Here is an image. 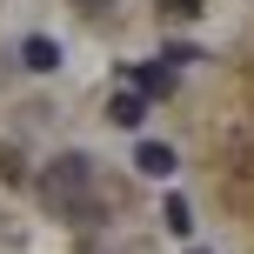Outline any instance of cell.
Segmentation results:
<instances>
[{"instance_id": "obj_1", "label": "cell", "mask_w": 254, "mask_h": 254, "mask_svg": "<svg viewBox=\"0 0 254 254\" xmlns=\"http://www.w3.org/2000/svg\"><path fill=\"white\" fill-rule=\"evenodd\" d=\"M34 188H40V207L61 214V221H94L101 214V167L87 154H54Z\"/></svg>"}, {"instance_id": "obj_2", "label": "cell", "mask_w": 254, "mask_h": 254, "mask_svg": "<svg viewBox=\"0 0 254 254\" xmlns=\"http://www.w3.org/2000/svg\"><path fill=\"white\" fill-rule=\"evenodd\" d=\"M134 167L147 181H167V174H174V147H167V140H140V147H134Z\"/></svg>"}, {"instance_id": "obj_3", "label": "cell", "mask_w": 254, "mask_h": 254, "mask_svg": "<svg viewBox=\"0 0 254 254\" xmlns=\"http://www.w3.org/2000/svg\"><path fill=\"white\" fill-rule=\"evenodd\" d=\"M107 121H114V127H140V121H147V94H140V87H121L114 101H107Z\"/></svg>"}, {"instance_id": "obj_4", "label": "cell", "mask_w": 254, "mask_h": 254, "mask_svg": "<svg viewBox=\"0 0 254 254\" xmlns=\"http://www.w3.org/2000/svg\"><path fill=\"white\" fill-rule=\"evenodd\" d=\"M20 61L34 67V74H54V67H61V40H47V34H27V40H20Z\"/></svg>"}, {"instance_id": "obj_5", "label": "cell", "mask_w": 254, "mask_h": 254, "mask_svg": "<svg viewBox=\"0 0 254 254\" xmlns=\"http://www.w3.org/2000/svg\"><path fill=\"white\" fill-rule=\"evenodd\" d=\"M127 87H140V94H174V67H134V80H127Z\"/></svg>"}, {"instance_id": "obj_6", "label": "cell", "mask_w": 254, "mask_h": 254, "mask_svg": "<svg viewBox=\"0 0 254 254\" xmlns=\"http://www.w3.org/2000/svg\"><path fill=\"white\" fill-rule=\"evenodd\" d=\"M167 228H174V234H194V207L181 201V194H167Z\"/></svg>"}, {"instance_id": "obj_7", "label": "cell", "mask_w": 254, "mask_h": 254, "mask_svg": "<svg viewBox=\"0 0 254 254\" xmlns=\"http://www.w3.org/2000/svg\"><path fill=\"white\" fill-rule=\"evenodd\" d=\"M74 7H80V13H107L114 0H74Z\"/></svg>"}]
</instances>
